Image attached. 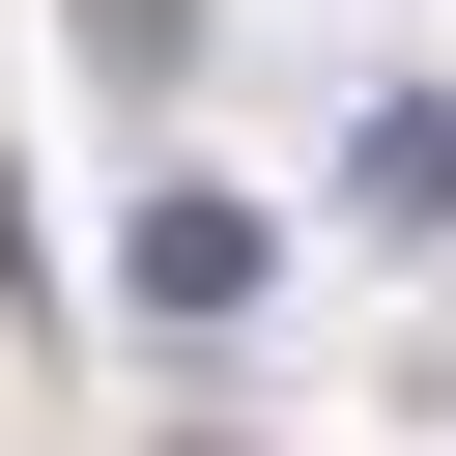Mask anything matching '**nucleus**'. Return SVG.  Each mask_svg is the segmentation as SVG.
<instances>
[{"label":"nucleus","instance_id":"obj_1","mask_svg":"<svg viewBox=\"0 0 456 456\" xmlns=\"http://www.w3.org/2000/svg\"><path fill=\"white\" fill-rule=\"evenodd\" d=\"M114 285H142V314H256V285H285V228H256L228 171H142V228H114Z\"/></svg>","mask_w":456,"mask_h":456},{"label":"nucleus","instance_id":"obj_3","mask_svg":"<svg viewBox=\"0 0 456 456\" xmlns=\"http://www.w3.org/2000/svg\"><path fill=\"white\" fill-rule=\"evenodd\" d=\"M86 57H114V86H171V57H200V0H86Z\"/></svg>","mask_w":456,"mask_h":456},{"label":"nucleus","instance_id":"obj_2","mask_svg":"<svg viewBox=\"0 0 456 456\" xmlns=\"http://www.w3.org/2000/svg\"><path fill=\"white\" fill-rule=\"evenodd\" d=\"M342 228H456V86H370V142H342Z\"/></svg>","mask_w":456,"mask_h":456}]
</instances>
